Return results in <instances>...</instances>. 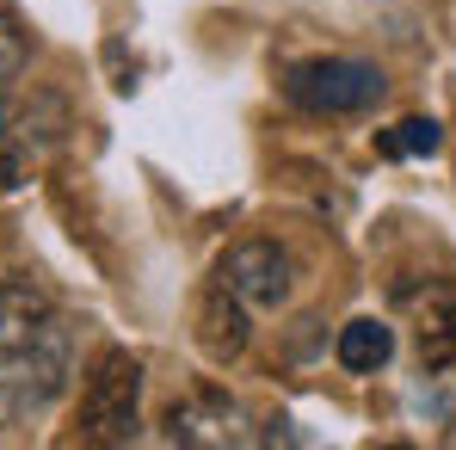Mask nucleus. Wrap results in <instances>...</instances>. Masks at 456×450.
Wrapping results in <instances>:
<instances>
[{"label": "nucleus", "mask_w": 456, "mask_h": 450, "mask_svg": "<svg viewBox=\"0 0 456 450\" xmlns=\"http://www.w3.org/2000/svg\"><path fill=\"white\" fill-rule=\"evenodd\" d=\"M382 93H388L382 69L352 62V56L303 62V69H290V80H284V99L303 105V111H314V118H352V111H370V105H382Z\"/></svg>", "instance_id": "7ed1b4c3"}, {"label": "nucleus", "mask_w": 456, "mask_h": 450, "mask_svg": "<svg viewBox=\"0 0 456 450\" xmlns=\"http://www.w3.org/2000/svg\"><path fill=\"white\" fill-rule=\"evenodd\" d=\"M438 149H444V130H438L432 118H407V124H395V130H382V136H377V154H388V160L438 154Z\"/></svg>", "instance_id": "1a4fd4ad"}, {"label": "nucleus", "mask_w": 456, "mask_h": 450, "mask_svg": "<svg viewBox=\"0 0 456 450\" xmlns=\"http://www.w3.org/2000/svg\"><path fill=\"white\" fill-rule=\"evenodd\" d=\"M136 401H142V364L124 346H111L80 389L75 438L80 445H130L136 438Z\"/></svg>", "instance_id": "f03ea898"}, {"label": "nucleus", "mask_w": 456, "mask_h": 450, "mask_svg": "<svg viewBox=\"0 0 456 450\" xmlns=\"http://www.w3.org/2000/svg\"><path fill=\"white\" fill-rule=\"evenodd\" d=\"M75 364L69 315L31 284H0V432L50 413Z\"/></svg>", "instance_id": "f257e3e1"}, {"label": "nucleus", "mask_w": 456, "mask_h": 450, "mask_svg": "<svg viewBox=\"0 0 456 450\" xmlns=\"http://www.w3.org/2000/svg\"><path fill=\"white\" fill-rule=\"evenodd\" d=\"M25 56H31V37H25V19L0 0V86L6 80H19V69H25Z\"/></svg>", "instance_id": "9d476101"}, {"label": "nucleus", "mask_w": 456, "mask_h": 450, "mask_svg": "<svg viewBox=\"0 0 456 450\" xmlns=\"http://www.w3.org/2000/svg\"><path fill=\"white\" fill-rule=\"evenodd\" d=\"M419 364L438 371V376L456 371V302L426 308V327H419Z\"/></svg>", "instance_id": "6e6552de"}, {"label": "nucleus", "mask_w": 456, "mask_h": 450, "mask_svg": "<svg viewBox=\"0 0 456 450\" xmlns=\"http://www.w3.org/2000/svg\"><path fill=\"white\" fill-rule=\"evenodd\" d=\"M167 445H253V432H247V413L210 389L167 413Z\"/></svg>", "instance_id": "39448f33"}, {"label": "nucleus", "mask_w": 456, "mask_h": 450, "mask_svg": "<svg viewBox=\"0 0 456 450\" xmlns=\"http://www.w3.org/2000/svg\"><path fill=\"white\" fill-rule=\"evenodd\" d=\"M216 284L228 297H240L247 308H278L290 297V253L278 241H240L228 247L216 266Z\"/></svg>", "instance_id": "20e7f679"}, {"label": "nucleus", "mask_w": 456, "mask_h": 450, "mask_svg": "<svg viewBox=\"0 0 456 450\" xmlns=\"http://www.w3.org/2000/svg\"><path fill=\"white\" fill-rule=\"evenodd\" d=\"M388 352H395V333H388V321H352V327H339V364L346 371H382L388 364Z\"/></svg>", "instance_id": "0eeeda50"}, {"label": "nucleus", "mask_w": 456, "mask_h": 450, "mask_svg": "<svg viewBox=\"0 0 456 450\" xmlns=\"http://www.w3.org/2000/svg\"><path fill=\"white\" fill-rule=\"evenodd\" d=\"M12 185H25V136L0 111V192H12Z\"/></svg>", "instance_id": "9b49d317"}, {"label": "nucleus", "mask_w": 456, "mask_h": 450, "mask_svg": "<svg viewBox=\"0 0 456 450\" xmlns=\"http://www.w3.org/2000/svg\"><path fill=\"white\" fill-rule=\"evenodd\" d=\"M198 346L228 364V358H240V346H247V302L228 297L223 284H210L204 302H198Z\"/></svg>", "instance_id": "423d86ee"}]
</instances>
